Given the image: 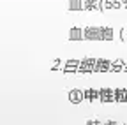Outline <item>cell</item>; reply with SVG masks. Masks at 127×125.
<instances>
[{
  "label": "cell",
  "instance_id": "8992f818",
  "mask_svg": "<svg viewBox=\"0 0 127 125\" xmlns=\"http://www.w3.org/2000/svg\"><path fill=\"white\" fill-rule=\"evenodd\" d=\"M67 97H69V100H71V102L78 104V102L85 100V92H83V90H78V88H74V90H69Z\"/></svg>",
  "mask_w": 127,
  "mask_h": 125
},
{
  "label": "cell",
  "instance_id": "5b68a950",
  "mask_svg": "<svg viewBox=\"0 0 127 125\" xmlns=\"http://www.w3.org/2000/svg\"><path fill=\"white\" fill-rule=\"evenodd\" d=\"M99 90H101V102H117L115 100V88L102 86Z\"/></svg>",
  "mask_w": 127,
  "mask_h": 125
},
{
  "label": "cell",
  "instance_id": "6da1fadb",
  "mask_svg": "<svg viewBox=\"0 0 127 125\" xmlns=\"http://www.w3.org/2000/svg\"><path fill=\"white\" fill-rule=\"evenodd\" d=\"M85 41H102V26H85Z\"/></svg>",
  "mask_w": 127,
  "mask_h": 125
},
{
  "label": "cell",
  "instance_id": "7a4b0ae2",
  "mask_svg": "<svg viewBox=\"0 0 127 125\" xmlns=\"http://www.w3.org/2000/svg\"><path fill=\"white\" fill-rule=\"evenodd\" d=\"M95 65H97V58H94V56L81 58V64H79L78 72H95Z\"/></svg>",
  "mask_w": 127,
  "mask_h": 125
},
{
  "label": "cell",
  "instance_id": "277c9868",
  "mask_svg": "<svg viewBox=\"0 0 127 125\" xmlns=\"http://www.w3.org/2000/svg\"><path fill=\"white\" fill-rule=\"evenodd\" d=\"M113 71V62L108 58H97V65H95V72H109Z\"/></svg>",
  "mask_w": 127,
  "mask_h": 125
},
{
  "label": "cell",
  "instance_id": "7c38bea8",
  "mask_svg": "<svg viewBox=\"0 0 127 125\" xmlns=\"http://www.w3.org/2000/svg\"><path fill=\"white\" fill-rule=\"evenodd\" d=\"M120 7H124L122 0H113V9H120Z\"/></svg>",
  "mask_w": 127,
  "mask_h": 125
},
{
  "label": "cell",
  "instance_id": "ba28073f",
  "mask_svg": "<svg viewBox=\"0 0 127 125\" xmlns=\"http://www.w3.org/2000/svg\"><path fill=\"white\" fill-rule=\"evenodd\" d=\"M117 34H115V28L113 26H102V41H115Z\"/></svg>",
  "mask_w": 127,
  "mask_h": 125
},
{
  "label": "cell",
  "instance_id": "2e32d148",
  "mask_svg": "<svg viewBox=\"0 0 127 125\" xmlns=\"http://www.w3.org/2000/svg\"><path fill=\"white\" fill-rule=\"evenodd\" d=\"M124 71H127V62H125V65H124Z\"/></svg>",
  "mask_w": 127,
  "mask_h": 125
},
{
  "label": "cell",
  "instance_id": "52a82bcc",
  "mask_svg": "<svg viewBox=\"0 0 127 125\" xmlns=\"http://www.w3.org/2000/svg\"><path fill=\"white\" fill-rule=\"evenodd\" d=\"M85 7L83 11H99L102 12V0H83Z\"/></svg>",
  "mask_w": 127,
  "mask_h": 125
},
{
  "label": "cell",
  "instance_id": "9a60e30c",
  "mask_svg": "<svg viewBox=\"0 0 127 125\" xmlns=\"http://www.w3.org/2000/svg\"><path fill=\"white\" fill-rule=\"evenodd\" d=\"M122 4H124V9H127V0H122Z\"/></svg>",
  "mask_w": 127,
  "mask_h": 125
},
{
  "label": "cell",
  "instance_id": "30bf717a",
  "mask_svg": "<svg viewBox=\"0 0 127 125\" xmlns=\"http://www.w3.org/2000/svg\"><path fill=\"white\" fill-rule=\"evenodd\" d=\"M115 100L127 102V88H115Z\"/></svg>",
  "mask_w": 127,
  "mask_h": 125
},
{
  "label": "cell",
  "instance_id": "3957f363",
  "mask_svg": "<svg viewBox=\"0 0 127 125\" xmlns=\"http://www.w3.org/2000/svg\"><path fill=\"white\" fill-rule=\"evenodd\" d=\"M69 41H85V28L81 26H72L67 34Z\"/></svg>",
  "mask_w": 127,
  "mask_h": 125
},
{
  "label": "cell",
  "instance_id": "4fadbf2b",
  "mask_svg": "<svg viewBox=\"0 0 127 125\" xmlns=\"http://www.w3.org/2000/svg\"><path fill=\"white\" fill-rule=\"evenodd\" d=\"M87 125H104V122H99V120H88Z\"/></svg>",
  "mask_w": 127,
  "mask_h": 125
},
{
  "label": "cell",
  "instance_id": "5bb4252c",
  "mask_svg": "<svg viewBox=\"0 0 127 125\" xmlns=\"http://www.w3.org/2000/svg\"><path fill=\"white\" fill-rule=\"evenodd\" d=\"M104 125H122V123H118V122H113V120H108V122H104Z\"/></svg>",
  "mask_w": 127,
  "mask_h": 125
},
{
  "label": "cell",
  "instance_id": "9c48e42d",
  "mask_svg": "<svg viewBox=\"0 0 127 125\" xmlns=\"http://www.w3.org/2000/svg\"><path fill=\"white\" fill-rule=\"evenodd\" d=\"M85 2L83 0H67V9L69 11H83Z\"/></svg>",
  "mask_w": 127,
  "mask_h": 125
},
{
  "label": "cell",
  "instance_id": "8fae6325",
  "mask_svg": "<svg viewBox=\"0 0 127 125\" xmlns=\"http://www.w3.org/2000/svg\"><path fill=\"white\" fill-rule=\"evenodd\" d=\"M108 9H113V0H102V12Z\"/></svg>",
  "mask_w": 127,
  "mask_h": 125
}]
</instances>
